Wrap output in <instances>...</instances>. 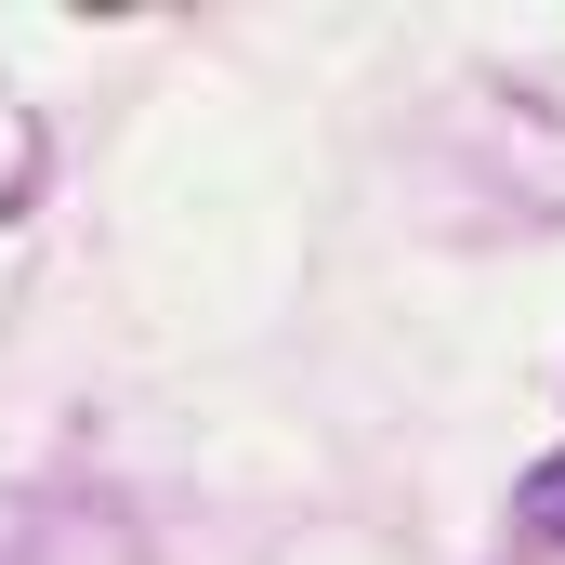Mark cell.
<instances>
[{
	"label": "cell",
	"mask_w": 565,
	"mask_h": 565,
	"mask_svg": "<svg viewBox=\"0 0 565 565\" xmlns=\"http://www.w3.org/2000/svg\"><path fill=\"white\" fill-rule=\"evenodd\" d=\"M526 526H553V540H565V460H540V473H526Z\"/></svg>",
	"instance_id": "7a4b0ae2"
},
{
	"label": "cell",
	"mask_w": 565,
	"mask_h": 565,
	"mask_svg": "<svg viewBox=\"0 0 565 565\" xmlns=\"http://www.w3.org/2000/svg\"><path fill=\"white\" fill-rule=\"evenodd\" d=\"M40 158H53V145H40V119H26V106L0 93V224H13L26 198H40Z\"/></svg>",
	"instance_id": "6da1fadb"
}]
</instances>
